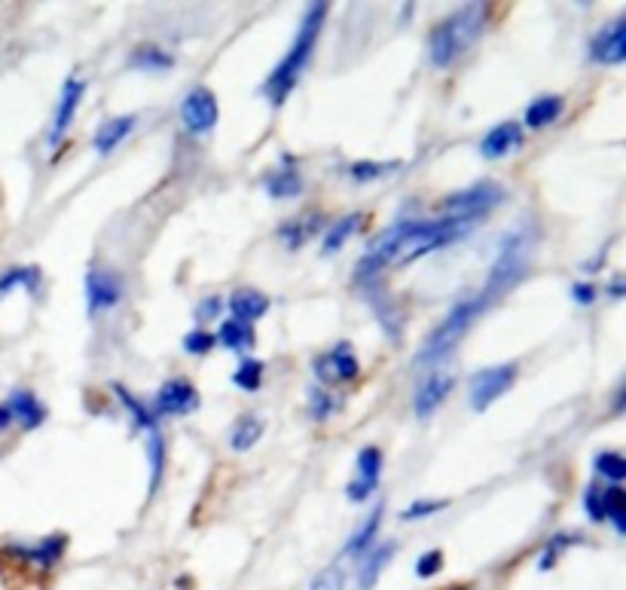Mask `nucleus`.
Returning <instances> with one entry per match:
<instances>
[{
    "mask_svg": "<svg viewBox=\"0 0 626 590\" xmlns=\"http://www.w3.org/2000/svg\"><path fill=\"white\" fill-rule=\"evenodd\" d=\"M516 383V364H499V367H486L470 379V407L486 410L499 401L504 392Z\"/></svg>",
    "mask_w": 626,
    "mask_h": 590,
    "instance_id": "423d86ee",
    "label": "nucleus"
},
{
    "mask_svg": "<svg viewBox=\"0 0 626 590\" xmlns=\"http://www.w3.org/2000/svg\"><path fill=\"white\" fill-rule=\"evenodd\" d=\"M391 169H398V162H371V159H361L355 162L349 174L361 181V184H367V181H376V178H383L385 172H391Z\"/></svg>",
    "mask_w": 626,
    "mask_h": 590,
    "instance_id": "72a5a7b5",
    "label": "nucleus"
},
{
    "mask_svg": "<svg viewBox=\"0 0 626 590\" xmlns=\"http://www.w3.org/2000/svg\"><path fill=\"white\" fill-rule=\"evenodd\" d=\"M299 190H303V178L291 157L282 159L278 172L266 174V193L272 200H291V196H299Z\"/></svg>",
    "mask_w": 626,
    "mask_h": 590,
    "instance_id": "f3484780",
    "label": "nucleus"
},
{
    "mask_svg": "<svg viewBox=\"0 0 626 590\" xmlns=\"http://www.w3.org/2000/svg\"><path fill=\"white\" fill-rule=\"evenodd\" d=\"M214 340H220V343L232 349V352H248V349H254V328H251L248 321L229 318V321L220 325V333H217Z\"/></svg>",
    "mask_w": 626,
    "mask_h": 590,
    "instance_id": "5701e85b",
    "label": "nucleus"
},
{
    "mask_svg": "<svg viewBox=\"0 0 626 590\" xmlns=\"http://www.w3.org/2000/svg\"><path fill=\"white\" fill-rule=\"evenodd\" d=\"M489 306H492V303L486 300L483 294H477V297H468L465 303H458L456 309L437 325V331L431 333L425 343H422L419 364H434V361H441L443 355H449V352L456 349L458 340L470 331V325L483 316Z\"/></svg>",
    "mask_w": 626,
    "mask_h": 590,
    "instance_id": "20e7f679",
    "label": "nucleus"
},
{
    "mask_svg": "<svg viewBox=\"0 0 626 590\" xmlns=\"http://www.w3.org/2000/svg\"><path fill=\"white\" fill-rule=\"evenodd\" d=\"M214 343H217V340H214L208 331H202V328L200 331H190L184 337V349L190 355H205V352H212Z\"/></svg>",
    "mask_w": 626,
    "mask_h": 590,
    "instance_id": "e433bc0d",
    "label": "nucleus"
},
{
    "mask_svg": "<svg viewBox=\"0 0 626 590\" xmlns=\"http://www.w3.org/2000/svg\"><path fill=\"white\" fill-rule=\"evenodd\" d=\"M470 230V224L453 220V217H437V220H400L395 227H388L383 236H376L364 258L357 260V282L371 285L376 282L383 270L400 266V263H413L434 248L449 246L462 239Z\"/></svg>",
    "mask_w": 626,
    "mask_h": 590,
    "instance_id": "f257e3e1",
    "label": "nucleus"
},
{
    "mask_svg": "<svg viewBox=\"0 0 626 590\" xmlns=\"http://www.w3.org/2000/svg\"><path fill=\"white\" fill-rule=\"evenodd\" d=\"M10 422H13V417H10L7 404H0V432H3V429H10Z\"/></svg>",
    "mask_w": 626,
    "mask_h": 590,
    "instance_id": "c03bdc74",
    "label": "nucleus"
},
{
    "mask_svg": "<svg viewBox=\"0 0 626 590\" xmlns=\"http://www.w3.org/2000/svg\"><path fill=\"white\" fill-rule=\"evenodd\" d=\"M37 285H41V270L37 266H15L10 273L0 275V294H7V291L13 288H29L34 294Z\"/></svg>",
    "mask_w": 626,
    "mask_h": 590,
    "instance_id": "cd10ccee",
    "label": "nucleus"
},
{
    "mask_svg": "<svg viewBox=\"0 0 626 590\" xmlns=\"http://www.w3.org/2000/svg\"><path fill=\"white\" fill-rule=\"evenodd\" d=\"M220 309H224V303L217 300V297H208V300H205V303H202V306H200V313H196V318H200V321H205V318H214V316H217Z\"/></svg>",
    "mask_w": 626,
    "mask_h": 590,
    "instance_id": "37998d69",
    "label": "nucleus"
},
{
    "mask_svg": "<svg viewBox=\"0 0 626 590\" xmlns=\"http://www.w3.org/2000/svg\"><path fill=\"white\" fill-rule=\"evenodd\" d=\"M626 496L621 487H608V490H602V514L605 520H612L614 530L617 535L626 533Z\"/></svg>",
    "mask_w": 626,
    "mask_h": 590,
    "instance_id": "bb28decb",
    "label": "nucleus"
},
{
    "mask_svg": "<svg viewBox=\"0 0 626 590\" xmlns=\"http://www.w3.org/2000/svg\"><path fill=\"white\" fill-rule=\"evenodd\" d=\"M200 407V392L186 379H169L162 389L157 392V413L162 417H184Z\"/></svg>",
    "mask_w": 626,
    "mask_h": 590,
    "instance_id": "9d476101",
    "label": "nucleus"
},
{
    "mask_svg": "<svg viewBox=\"0 0 626 590\" xmlns=\"http://www.w3.org/2000/svg\"><path fill=\"white\" fill-rule=\"evenodd\" d=\"M593 465H596L599 475L605 477V480H612V484H621L626 477V462L621 453H599Z\"/></svg>",
    "mask_w": 626,
    "mask_h": 590,
    "instance_id": "2f4dec72",
    "label": "nucleus"
},
{
    "mask_svg": "<svg viewBox=\"0 0 626 590\" xmlns=\"http://www.w3.org/2000/svg\"><path fill=\"white\" fill-rule=\"evenodd\" d=\"M571 297H574V303H581V306H590V303L596 300V288H593L590 282H578V285L571 288Z\"/></svg>",
    "mask_w": 626,
    "mask_h": 590,
    "instance_id": "79ce46f5",
    "label": "nucleus"
},
{
    "mask_svg": "<svg viewBox=\"0 0 626 590\" xmlns=\"http://www.w3.org/2000/svg\"><path fill=\"white\" fill-rule=\"evenodd\" d=\"M492 7L489 3H465L462 10L446 15L437 29L431 31L428 41V58L434 68H449L462 53H468L470 46L480 41V34L489 25Z\"/></svg>",
    "mask_w": 626,
    "mask_h": 590,
    "instance_id": "f03ea898",
    "label": "nucleus"
},
{
    "mask_svg": "<svg viewBox=\"0 0 626 590\" xmlns=\"http://www.w3.org/2000/svg\"><path fill=\"white\" fill-rule=\"evenodd\" d=\"M119 297H123L119 275L107 273V270H89L86 273V306L92 316L104 313V309H114Z\"/></svg>",
    "mask_w": 626,
    "mask_h": 590,
    "instance_id": "1a4fd4ad",
    "label": "nucleus"
},
{
    "mask_svg": "<svg viewBox=\"0 0 626 590\" xmlns=\"http://www.w3.org/2000/svg\"><path fill=\"white\" fill-rule=\"evenodd\" d=\"M456 386V379L453 374H446V371H434V374H428V379L419 386L416 392V417L419 419H428L437 407H441L446 398H449V392Z\"/></svg>",
    "mask_w": 626,
    "mask_h": 590,
    "instance_id": "4468645a",
    "label": "nucleus"
},
{
    "mask_svg": "<svg viewBox=\"0 0 626 590\" xmlns=\"http://www.w3.org/2000/svg\"><path fill=\"white\" fill-rule=\"evenodd\" d=\"M229 309H232V318H239V321H254V318L266 316V309H270V300H266V294H260V291H236L232 294V300H229Z\"/></svg>",
    "mask_w": 626,
    "mask_h": 590,
    "instance_id": "4be33fe9",
    "label": "nucleus"
},
{
    "mask_svg": "<svg viewBox=\"0 0 626 590\" xmlns=\"http://www.w3.org/2000/svg\"><path fill=\"white\" fill-rule=\"evenodd\" d=\"M132 65H135V68H147V71H162V68H171V65H174V58H171L166 49L147 44L138 46V49L132 53Z\"/></svg>",
    "mask_w": 626,
    "mask_h": 590,
    "instance_id": "c85d7f7f",
    "label": "nucleus"
},
{
    "mask_svg": "<svg viewBox=\"0 0 626 590\" xmlns=\"http://www.w3.org/2000/svg\"><path fill=\"white\" fill-rule=\"evenodd\" d=\"M65 547H68V538H65V535H49V538H43L41 545H13L10 547V554L19 557V560L31 563V566H37V569H53V566L61 560Z\"/></svg>",
    "mask_w": 626,
    "mask_h": 590,
    "instance_id": "2eb2a0df",
    "label": "nucleus"
},
{
    "mask_svg": "<svg viewBox=\"0 0 626 590\" xmlns=\"http://www.w3.org/2000/svg\"><path fill=\"white\" fill-rule=\"evenodd\" d=\"M361 227V215H349L337 220L333 227H330L328 239H325V254H337L345 242H349V236Z\"/></svg>",
    "mask_w": 626,
    "mask_h": 590,
    "instance_id": "c756f323",
    "label": "nucleus"
},
{
    "mask_svg": "<svg viewBox=\"0 0 626 590\" xmlns=\"http://www.w3.org/2000/svg\"><path fill=\"white\" fill-rule=\"evenodd\" d=\"M446 502H413L407 511H403V520H422V518H431V514H437L443 511Z\"/></svg>",
    "mask_w": 626,
    "mask_h": 590,
    "instance_id": "ea45409f",
    "label": "nucleus"
},
{
    "mask_svg": "<svg viewBox=\"0 0 626 590\" xmlns=\"http://www.w3.org/2000/svg\"><path fill=\"white\" fill-rule=\"evenodd\" d=\"M7 410H10L13 422H22V429H37L43 419H46V407L31 392H13Z\"/></svg>",
    "mask_w": 626,
    "mask_h": 590,
    "instance_id": "412c9836",
    "label": "nucleus"
},
{
    "mask_svg": "<svg viewBox=\"0 0 626 590\" xmlns=\"http://www.w3.org/2000/svg\"><path fill=\"white\" fill-rule=\"evenodd\" d=\"M181 120H184V129L193 135H205L217 126V99H214L212 89H193L181 104Z\"/></svg>",
    "mask_w": 626,
    "mask_h": 590,
    "instance_id": "6e6552de",
    "label": "nucleus"
},
{
    "mask_svg": "<svg viewBox=\"0 0 626 590\" xmlns=\"http://www.w3.org/2000/svg\"><path fill=\"white\" fill-rule=\"evenodd\" d=\"M379 523H383V504H379V508H373L371 518L364 520V526L355 530V535H352V538H349V545H345V554L361 557V554L373 545V538H376V533H379Z\"/></svg>",
    "mask_w": 626,
    "mask_h": 590,
    "instance_id": "a878e982",
    "label": "nucleus"
},
{
    "mask_svg": "<svg viewBox=\"0 0 626 590\" xmlns=\"http://www.w3.org/2000/svg\"><path fill=\"white\" fill-rule=\"evenodd\" d=\"M135 116L126 114V116H114V120H107V123H101V129L95 132V150H99L101 157H107V154H114L116 147L126 141L132 129H135Z\"/></svg>",
    "mask_w": 626,
    "mask_h": 590,
    "instance_id": "a211bd4d",
    "label": "nucleus"
},
{
    "mask_svg": "<svg viewBox=\"0 0 626 590\" xmlns=\"http://www.w3.org/2000/svg\"><path fill=\"white\" fill-rule=\"evenodd\" d=\"M584 508L587 514H590V520H596V523L605 520V514H602V490H599V487H590V490H587Z\"/></svg>",
    "mask_w": 626,
    "mask_h": 590,
    "instance_id": "a19ab883",
    "label": "nucleus"
},
{
    "mask_svg": "<svg viewBox=\"0 0 626 590\" xmlns=\"http://www.w3.org/2000/svg\"><path fill=\"white\" fill-rule=\"evenodd\" d=\"M559 114H562V99L559 95H542L526 107V126L528 129H544L554 120H559Z\"/></svg>",
    "mask_w": 626,
    "mask_h": 590,
    "instance_id": "b1692460",
    "label": "nucleus"
},
{
    "mask_svg": "<svg viewBox=\"0 0 626 590\" xmlns=\"http://www.w3.org/2000/svg\"><path fill=\"white\" fill-rule=\"evenodd\" d=\"M379 477H383V453L376 446H364L357 453V477L349 484V499L352 502L367 499L379 487Z\"/></svg>",
    "mask_w": 626,
    "mask_h": 590,
    "instance_id": "f8f14e48",
    "label": "nucleus"
},
{
    "mask_svg": "<svg viewBox=\"0 0 626 590\" xmlns=\"http://www.w3.org/2000/svg\"><path fill=\"white\" fill-rule=\"evenodd\" d=\"M624 294V282L621 279H614V285H612V297H621Z\"/></svg>",
    "mask_w": 626,
    "mask_h": 590,
    "instance_id": "a18cd8bd",
    "label": "nucleus"
},
{
    "mask_svg": "<svg viewBox=\"0 0 626 590\" xmlns=\"http://www.w3.org/2000/svg\"><path fill=\"white\" fill-rule=\"evenodd\" d=\"M443 569V551H425L419 560H416V576L419 578H431V576H437Z\"/></svg>",
    "mask_w": 626,
    "mask_h": 590,
    "instance_id": "c9c22d12",
    "label": "nucleus"
},
{
    "mask_svg": "<svg viewBox=\"0 0 626 590\" xmlns=\"http://www.w3.org/2000/svg\"><path fill=\"white\" fill-rule=\"evenodd\" d=\"M342 588H345V576H342V569H337V566L325 569V572L315 576L312 581V590H342Z\"/></svg>",
    "mask_w": 626,
    "mask_h": 590,
    "instance_id": "58836bf2",
    "label": "nucleus"
},
{
    "mask_svg": "<svg viewBox=\"0 0 626 590\" xmlns=\"http://www.w3.org/2000/svg\"><path fill=\"white\" fill-rule=\"evenodd\" d=\"M590 56L599 65H621L626 58V19H614L612 25L599 31L590 44Z\"/></svg>",
    "mask_w": 626,
    "mask_h": 590,
    "instance_id": "9b49d317",
    "label": "nucleus"
},
{
    "mask_svg": "<svg viewBox=\"0 0 626 590\" xmlns=\"http://www.w3.org/2000/svg\"><path fill=\"white\" fill-rule=\"evenodd\" d=\"M83 92H86V83L80 80V77L65 80V87H61V99H58V107H56V120H53V132H49V145H58V141L65 138V132L71 129L73 114H77V107H80V101H83Z\"/></svg>",
    "mask_w": 626,
    "mask_h": 590,
    "instance_id": "ddd939ff",
    "label": "nucleus"
},
{
    "mask_svg": "<svg viewBox=\"0 0 626 590\" xmlns=\"http://www.w3.org/2000/svg\"><path fill=\"white\" fill-rule=\"evenodd\" d=\"M361 374V364H357L352 345L340 343L337 349L325 352L321 359H315V376L321 386H340V383H352Z\"/></svg>",
    "mask_w": 626,
    "mask_h": 590,
    "instance_id": "0eeeda50",
    "label": "nucleus"
},
{
    "mask_svg": "<svg viewBox=\"0 0 626 590\" xmlns=\"http://www.w3.org/2000/svg\"><path fill=\"white\" fill-rule=\"evenodd\" d=\"M395 551H398V547L391 545V542H385V545H379L376 551H371V554L361 560V566H357V588L361 590L376 588V581H379V576L385 572V566L391 563Z\"/></svg>",
    "mask_w": 626,
    "mask_h": 590,
    "instance_id": "6ab92c4d",
    "label": "nucleus"
},
{
    "mask_svg": "<svg viewBox=\"0 0 626 590\" xmlns=\"http://www.w3.org/2000/svg\"><path fill=\"white\" fill-rule=\"evenodd\" d=\"M325 19H328V3H312V7L306 10L297 41H294V46L287 49V56L278 61V68H275L270 80H266L263 92H266V99H270L275 107L285 104L291 89L297 87L299 73L309 65V56H312L315 44H318V34L325 29Z\"/></svg>",
    "mask_w": 626,
    "mask_h": 590,
    "instance_id": "7ed1b4c3",
    "label": "nucleus"
},
{
    "mask_svg": "<svg viewBox=\"0 0 626 590\" xmlns=\"http://www.w3.org/2000/svg\"><path fill=\"white\" fill-rule=\"evenodd\" d=\"M232 383L244 392L260 389V383H263V364L254 359L242 361V364H239V371L232 374Z\"/></svg>",
    "mask_w": 626,
    "mask_h": 590,
    "instance_id": "7c9ffc66",
    "label": "nucleus"
},
{
    "mask_svg": "<svg viewBox=\"0 0 626 590\" xmlns=\"http://www.w3.org/2000/svg\"><path fill=\"white\" fill-rule=\"evenodd\" d=\"M260 434H263V419L248 413V417H242L236 426H232V432H229V446L239 450V453H244V450H251V446L260 441Z\"/></svg>",
    "mask_w": 626,
    "mask_h": 590,
    "instance_id": "393cba45",
    "label": "nucleus"
},
{
    "mask_svg": "<svg viewBox=\"0 0 626 590\" xmlns=\"http://www.w3.org/2000/svg\"><path fill=\"white\" fill-rule=\"evenodd\" d=\"M116 395H119V401L126 404L128 410H132V419H135V426H138V429H147V432H157V422H153V417H150V413L144 410L141 404L135 401V398H132V395H128V392L123 389V386H116Z\"/></svg>",
    "mask_w": 626,
    "mask_h": 590,
    "instance_id": "f704fd0d",
    "label": "nucleus"
},
{
    "mask_svg": "<svg viewBox=\"0 0 626 590\" xmlns=\"http://www.w3.org/2000/svg\"><path fill=\"white\" fill-rule=\"evenodd\" d=\"M520 145H523V129L516 123H501L496 129H489V135L480 141V154L486 159H501L511 157Z\"/></svg>",
    "mask_w": 626,
    "mask_h": 590,
    "instance_id": "dca6fc26",
    "label": "nucleus"
},
{
    "mask_svg": "<svg viewBox=\"0 0 626 590\" xmlns=\"http://www.w3.org/2000/svg\"><path fill=\"white\" fill-rule=\"evenodd\" d=\"M574 542H581V538H578V535H569V533H562V535H556V538H550V542H547V547H544L538 569H542V572L554 569L556 560H559V554H562L566 547L574 545Z\"/></svg>",
    "mask_w": 626,
    "mask_h": 590,
    "instance_id": "473e14b6",
    "label": "nucleus"
},
{
    "mask_svg": "<svg viewBox=\"0 0 626 590\" xmlns=\"http://www.w3.org/2000/svg\"><path fill=\"white\" fill-rule=\"evenodd\" d=\"M501 202H504V190L483 181V184H474V188L449 196L446 205H443V217H453V220H462V224L474 227L480 217L489 215L492 208H499Z\"/></svg>",
    "mask_w": 626,
    "mask_h": 590,
    "instance_id": "39448f33",
    "label": "nucleus"
},
{
    "mask_svg": "<svg viewBox=\"0 0 626 590\" xmlns=\"http://www.w3.org/2000/svg\"><path fill=\"white\" fill-rule=\"evenodd\" d=\"M309 410H312L315 419H328L337 410V401H333V395H328V392L315 389L309 395Z\"/></svg>",
    "mask_w": 626,
    "mask_h": 590,
    "instance_id": "4c0bfd02",
    "label": "nucleus"
},
{
    "mask_svg": "<svg viewBox=\"0 0 626 590\" xmlns=\"http://www.w3.org/2000/svg\"><path fill=\"white\" fill-rule=\"evenodd\" d=\"M325 227V217L321 215H303V217H294V220H287L282 224V230H278V239L285 242L291 251H297L303 248L309 239H312L315 232Z\"/></svg>",
    "mask_w": 626,
    "mask_h": 590,
    "instance_id": "aec40b11",
    "label": "nucleus"
}]
</instances>
